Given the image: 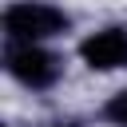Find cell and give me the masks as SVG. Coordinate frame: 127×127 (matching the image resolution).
<instances>
[{"label":"cell","mask_w":127,"mask_h":127,"mask_svg":"<svg viewBox=\"0 0 127 127\" xmlns=\"http://www.w3.org/2000/svg\"><path fill=\"white\" fill-rule=\"evenodd\" d=\"M103 119H107V123H115V127H127V87H123V91H115V95L107 99Z\"/></svg>","instance_id":"4"},{"label":"cell","mask_w":127,"mask_h":127,"mask_svg":"<svg viewBox=\"0 0 127 127\" xmlns=\"http://www.w3.org/2000/svg\"><path fill=\"white\" fill-rule=\"evenodd\" d=\"M8 71L28 87H52L60 79V56L44 52L40 44H12L8 48Z\"/></svg>","instance_id":"2"},{"label":"cell","mask_w":127,"mask_h":127,"mask_svg":"<svg viewBox=\"0 0 127 127\" xmlns=\"http://www.w3.org/2000/svg\"><path fill=\"white\" fill-rule=\"evenodd\" d=\"M67 24H71V20H67L60 8L40 4V0H20V4H12V8L4 12V32H8V40H16V44H40V40H48V36L67 32Z\"/></svg>","instance_id":"1"},{"label":"cell","mask_w":127,"mask_h":127,"mask_svg":"<svg viewBox=\"0 0 127 127\" xmlns=\"http://www.w3.org/2000/svg\"><path fill=\"white\" fill-rule=\"evenodd\" d=\"M79 56L87 67L95 71H115V67H127V32L123 28H103L95 36H87L79 44Z\"/></svg>","instance_id":"3"}]
</instances>
